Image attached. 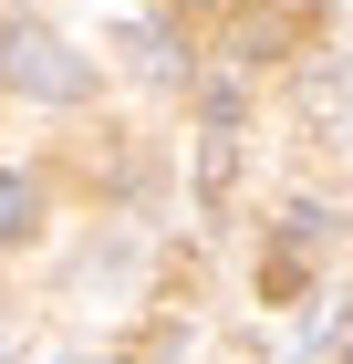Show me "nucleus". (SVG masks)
<instances>
[{"instance_id":"nucleus-1","label":"nucleus","mask_w":353,"mask_h":364,"mask_svg":"<svg viewBox=\"0 0 353 364\" xmlns=\"http://www.w3.org/2000/svg\"><path fill=\"white\" fill-rule=\"evenodd\" d=\"M0 84H11V94H31V105H83V94H94V63H83L63 31L11 21V31H0Z\"/></svg>"},{"instance_id":"nucleus-2","label":"nucleus","mask_w":353,"mask_h":364,"mask_svg":"<svg viewBox=\"0 0 353 364\" xmlns=\"http://www.w3.org/2000/svg\"><path fill=\"white\" fill-rule=\"evenodd\" d=\"M31 219H42V188H31L21 167H0V250H11V240H31Z\"/></svg>"},{"instance_id":"nucleus-3","label":"nucleus","mask_w":353,"mask_h":364,"mask_svg":"<svg viewBox=\"0 0 353 364\" xmlns=\"http://www.w3.org/2000/svg\"><path fill=\"white\" fill-rule=\"evenodd\" d=\"M125 53H136L156 84H188V53H177V31H166V21H156V31H125Z\"/></svg>"},{"instance_id":"nucleus-4","label":"nucleus","mask_w":353,"mask_h":364,"mask_svg":"<svg viewBox=\"0 0 353 364\" xmlns=\"http://www.w3.org/2000/svg\"><path fill=\"white\" fill-rule=\"evenodd\" d=\"M229 167H239V146H229V125H208V136H197V198H229Z\"/></svg>"},{"instance_id":"nucleus-5","label":"nucleus","mask_w":353,"mask_h":364,"mask_svg":"<svg viewBox=\"0 0 353 364\" xmlns=\"http://www.w3.org/2000/svg\"><path fill=\"white\" fill-rule=\"evenodd\" d=\"M197 105H208V125H239V73H208V94H197Z\"/></svg>"},{"instance_id":"nucleus-6","label":"nucleus","mask_w":353,"mask_h":364,"mask_svg":"<svg viewBox=\"0 0 353 364\" xmlns=\"http://www.w3.org/2000/svg\"><path fill=\"white\" fill-rule=\"evenodd\" d=\"M332 354H343V364H353V323H343V333H332Z\"/></svg>"},{"instance_id":"nucleus-7","label":"nucleus","mask_w":353,"mask_h":364,"mask_svg":"<svg viewBox=\"0 0 353 364\" xmlns=\"http://www.w3.org/2000/svg\"><path fill=\"white\" fill-rule=\"evenodd\" d=\"M188 11H229V0H188Z\"/></svg>"},{"instance_id":"nucleus-8","label":"nucleus","mask_w":353,"mask_h":364,"mask_svg":"<svg viewBox=\"0 0 353 364\" xmlns=\"http://www.w3.org/2000/svg\"><path fill=\"white\" fill-rule=\"evenodd\" d=\"M63 364H94V354H63Z\"/></svg>"}]
</instances>
